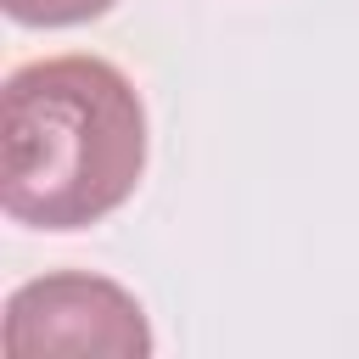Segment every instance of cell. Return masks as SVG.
Here are the masks:
<instances>
[{
    "label": "cell",
    "instance_id": "cell-3",
    "mask_svg": "<svg viewBox=\"0 0 359 359\" xmlns=\"http://www.w3.org/2000/svg\"><path fill=\"white\" fill-rule=\"evenodd\" d=\"M0 6L22 28H79V22L112 11L118 0H0Z\"/></svg>",
    "mask_w": 359,
    "mask_h": 359
},
{
    "label": "cell",
    "instance_id": "cell-2",
    "mask_svg": "<svg viewBox=\"0 0 359 359\" xmlns=\"http://www.w3.org/2000/svg\"><path fill=\"white\" fill-rule=\"evenodd\" d=\"M0 348L6 359H146L151 325L129 286L90 269H50L6 297Z\"/></svg>",
    "mask_w": 359,
    "mask_h": 359
},
{
    "label": "cell",
    "instance_id": "cell-1",
    "mask_svg": "<svg viewBox=\"0 0 359 359\" xmlns=\"http://www.w3.org/2000/svg\"><path fill=\"white\" fill-rule=\"evenodd\" d=\"M146 174V101L107 56H39L0 90V208L34 230L118 213Z\"/></svg>",
    "mask_w": 359,
    "mask_h": 359
}]
</instances>
